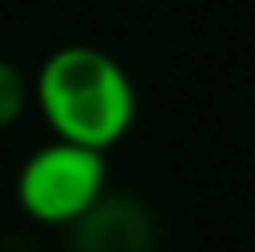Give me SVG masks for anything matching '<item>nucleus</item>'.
<instances>
[{
	"instance_id": "nucleus-1",
	"label": "nucleus",
	"mask_w": 255,
	"mask_h": 252,
	"mask_svg": "<svg viewBox=\"0 0 255 252\" xmlns=\"http://www.w3.org/2000/svg\"><path fill=\"white\" fill-rule=\"evenodd\" d=\"M45 123L59 141L108 152L137 119V89L115 56L93 45H63L33 78Z\"/></svg>"
},
{
	"instance_id": "nucleus-2",
	"label": "nucleus",
	"mask_w": 255,
	"mask_h": 252,
	"mask_svg": "<svg viewBox=\"0 0 255 252\" xmlns=\"http://www.w3.org/2000/svg\"><path fill=\"white\" fill-rule=\"evenodd\" d=\"M104 178H108L104 152L56 137L52 145H41L37 152H30V160L19 167L15 197L33 223L67 230L104 193Z\"/></svg>"
},
{
	"instance_id": "nucleus-3",
	"label": "nucleus",
	"mask_w": 255,
	"mask_h": 252,
	"mask_svg": "<svg viewBox=\"0 0 255 252\" xmlns=\"http://www.w3.org/2000/svg\"><path fill=\"white\" fill-rule=\"evenodd\" d=\"M159 223L133 193H100L67 227V252H155Z\"/></svg>"
},
{
	"instance_id": "nucleus-4",
	"label": "nucleus",
	"mask_w": 255,
	"mask_h": 252,
	"mask_svg": "<svg viewBox=\"0 0 255 252\" xmlns=\"http://www.w3.org/2000/svg\"><path fill=\"white\" fill-rule=\"evenodd\" d=\"M30 97H33V89L22 78V71L11 63V59L0 56V130H11L19 123Z\"/></svg>"
}]
</instances>
